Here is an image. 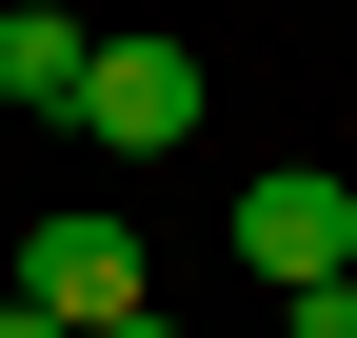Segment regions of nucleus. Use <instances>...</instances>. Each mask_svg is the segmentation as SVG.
<instances>
[{
    "mask_svg": "<svg viewBox=\"0 0 357 338\" xmlns=\"http://www.w3.org/2000/svg\"><path fill=\"white\" fill-rule=\"evenodd\" d=\"M159 279H139V219H100V199H60V219L20 239V318H60V338H119Z\"/></svg>",
    "mask_w": 357,
    "mask_h": 338,
    "instance_id": "1",
    "label": "nucleus"
},
{
    "mask_svg": "<svg viewBox=\"0 0 357 338\" xmlns=\"http://www.w3.org/2000/svg\"><path fill=\"white\" fill-rule=\"evenodd\" d=\"M238 279H258V299H298V279H357V179H318V159L238 179Z\"/></svg>",
    "mask_w": 357,
    "mask_h": 338,
    "instance_id": "3",
    "label": "nucleus"
},
{
    "mask_svg": "<svg viewBox=\"0 0 357 338\" xmlns=\"http://www.w3.org/2000/svg\"><path fill=\"white\" fill-rule=\"evenodd\" d=\"M199 100H218L199 40H100V60H79V140H100V159H178Z\"/></svg>",
    "mask_w": 357,
    "mask_h": 338,
    "instance_id": "2",
    "label": "nucleus"
},
{
    "mask_svg": "<svg viewBox=\"0 0 357 338\" xmlns=\"http://www.w3.org/2000/svg\"><path fill=\"white\" fill-rule=\"evenodd\" d=\"M278 338H357V279H298V299H278Z\"/></svg>",
    "mask_w": 357,
    "mask_h": 338,
    "instance_id": "5",
    "label": "nucleus"
},
{
    "mask_svg": "<svg viewBox=\"0 0 357 338\" xmlns=\"http://www.w3.org/2000/svg\"><path fill=\"white\" fill-rule=\"evenodd\" d=\"M119 338H178V318H159V299H139V318H119Z\"/></svg>",
    "mask_w": 357,
    "mask_h": 338,
    "instance_id": "7",
    "label": "nucleus"
},
{
    "mask_svg": "<svg viewBox=\"0 0 357 338\" xmlns=\"http://www.w3.org/2000/svg\"><path fill=\"white\" fill-rule=\"evenodd\" d=\"M79 60H100V20H60V0H0V100H20V119H79Z\"/></svg>",
    "mask_w": 357,
    "mask_h": 338,
    "instance_id": "4",
    "label": "nucleus"
},
{
    "mask_svg": "<svg viewBox=\"0 0 357 338\" xmlns=\"http://www.w3.org/2000/svg\"><path fill=\"white\" fill-rule=\"evenodd\" d=\"M0 338H60V318H20V299H0Z\"/></svg>",
    "mask_w": 357,
    "mask_h": 338,
    "instance_id": "6",
    "label": "nucleus"
}]
</instances>
